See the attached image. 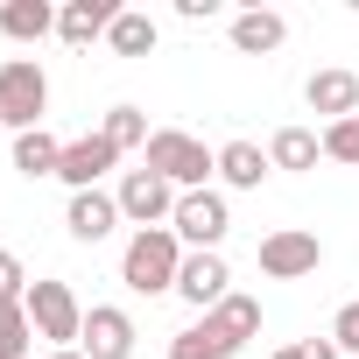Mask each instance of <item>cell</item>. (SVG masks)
I'll list each match as a JSON object with an SVG mask.
<instances>
[{
    "mask_svg": "<svg viewBox=\"0 0 359 359\" xmlns=\"http://www.w3.org/2000/svg\"><path fill=\"white\" fill-rule=\"evenodd\" d=\"M43 106H50V78H43V64L8 57V64H0V127L36 134V127H43Z\"/></svg>",
    "mask_w": 359,
    "mask_h": 359,
    "instance_id": "obj_4",
    "label": "cell"
},
{
    "mask_svg": "<svg viewBox=\"0 0 359 359\" xmlns=\"http://www.w3.org/2000/svg\"><path fill=\"white\" fill-rule=\"evenodd\" d=\"M176 296H184V303H198V310H219V303L233 296V268H226V254H184Z\"/></svg>",
    "mask_w": 359,
    "mask_h": 359,
    "instance_id": "obj_10",
    "label": "cell"
},
{
    "mask_svg": "<svg viewBox=\"0 0 359 359\" xmlns=\"http://www.w3.org/2000/svg\"><path fill=\"white\" fill-rule=\"evenodd\" d=\"M57 162H64V141H57L50 127H36V134H15V169L29 176V184H36V176H57Z\"/></svg>",
    "mask_w": 359,
    "mask_h": 359,
    "instance_id": "obj_18",
    "label": "cell"
},
{
    "mask_svg": "<svg viewBox=\"0 0 359 359\" xmlns=\"http://www.w3.org/2000/svg\"><path fill=\"white\" fill-rule=\"evenodd\" d=\"M50 359H85V352H78V345H71V352H50Z\"/></svg>",
    "mask_w": 359,
    "mask_h": 359,
    "instance_id": "obj_29",
    "label": "cell"
},
{
    "mask_svg": "<svg viewBox=\"0 0 359 359\" xmlns=\"http://www.w3.org/2000/svg\"><path fill=\"white\" fill-rule=\"evenodd\" d=\"M29 345H36L29 310L22 303H0V359H29Z\"/></svg>",
    "mask_w": 359,
    "mask_h": 359,
    "instance_id": "obj_23",
    "label": "cell"
},
{
    "mask_svg": "<svg viewBox=\"0 0 359 359\" xmlns=\"http://www.w3.org/2000/svg\"><path fill=\"white\" fill-rule=\"evenodd\" d=\"M169 233L184 240L191 254H219V240L233 233V212H226V198H219V191H184V198H176Z\"/></svg>",
    "mask_w": 359,
    "mask_h": 359,
    "instance_id": "obj_5",
    "label": "cell"
},
{
    "mask_svg": "<svg viewBox=\"0 0 359 359\" xmlns=\"http://www.w3.org/2000/svg\"><path fill=\"white\" fill-rule=\"evenodd\" d=\"M22 296H29V268L0 247V303H22Z\"/></svg>",
    "mask_w": 359,
    "mask_h": 359,
    "instance_id": "obj_25",
    "label": "cell"
},
{
    "mask_svg": "<svg viewBox=\"0 0 359 359\" xmlns=\"http://www.w3.org/2000/svg\"><path fill=\"white\" fill-rule=\"evenodd\" d=\"M113 22H120L113 0H64V8H57V36H64L71 50H92Z\"/></svg>",
    "mask_w": 359,
    "mask_h": 359,
    "instance_id": "obj_11",
    "label": "cell"
},
{
    "mask_svg": "<svg viewBox=\"0 0 359 359\" xmlns=\"http://www.w3.org/2000/svg\"><path fill=\"white\" fill-rule=\"evenodd\" d=\"M50 29H57L50 0H8V8H0V36H15V43H43Z\"/></svg>",
    "mask_w": 359,
    "mask_h": 359,
    "instance_id": "obj_15",
    "label": "cell"
},
{
    "mask_svg": "<svg viewBox=\"0 0 359 359\" xmlns=\"http://www.w3.org/2000/svg\"><path fill=\"white\" fill-rule=\"evenodd\" d=\"M64 226H71V240L99 247V240L120 226V198H113V191H78V198H71V212H64Z\"/></svg>",
    "mask_w": 359,
    "mask_h": 359,
    "instance_id": "obj_13",
    "label": "cell"
},
{
    "mask_svg": "<svg viewBox=\"0 0 359 359\" xmlns=\"http://www.w3.org/2000/svg\"><path fill=\"white\" fill-rule=\"evenodd\" d=\"M78 352H85V359H134V317L113 310V303H92V310H85Z\"/></svg>",
    "mask_w": 359,
    "mask_h": 359,
    "instance_id": "obj_8",
    "label": "cell"
},
{
    "mask_svg": "<svg viewBox=\"0 0 359 359\" xmlns=\"http://www.w3.org/2000/svg\"><path fill=\"white\" fill-rule=\"evenodd\" d=\"M176 15H184V22H212V15H219V0H176Z\"/></svg>",
    "mask_w": 359,
    "mask_h": 359,
    "instance_id": "obj_28",
    "label": "cell"
},
{
    "mask_svg": "<svg viewBox=\"0 0 359 359\" xmlns=\"http://www.w3.org/2000/svg\"><path fill=\"white\" fill-rule=\"evenodd\" d=\"M106 43H113V57H155V43H162V29L141 15V8H120V22L106 29Z\"/></svg>",
    "mask_w": 359,
    "mask_h": 359,
    "instance_id": "obj_19",
    "label": "cell"
},
{
    "mask_svg": "<svg viewBox=\"0 0 359 359\" xmlns=\"http://www.w3.org/2000/svg\"><path fill=\"white\" fill-rule=\"evenodd\" d=\"M324 155L359 169V113H352V120H338V127H324Z\"/></svg>",
    "mask_w": 359,
    "mask_h": 359,
    "instance_id": "obj_24",
    "label": "cell"
},
{
    "mask_svg": "<svg viewBox=\"0 0 359 359\" xmlns=\"http://www.w3.org/2000/svg\"><path fill=\"white\" fill-rule=\"evenodd\" d=\"M176 275H184V240H176L169 226H148V233L127 240V254H120V282H127L134 296H169Z\"/></svg>",
    "mask_w": 359,
    "mask_h": 359,
    "instance_id": "obj_2",
    "label": "cell"
},
{
    "mask_svg": "<svg viewBox=\"0 0 359 359\" xmlns=\"http://www.w3.org/2000/svg\"><path fill=\"white\" fill-rule=\"evenodd\" d=\"M282 43H289V22H282L275 8L233 15V50H240V57H268V50H282Z\"/></svg>",
    "mask_w": 359,
    "mask_h": 359,
    "instance_id": "obj_14",
    "label": "cell"
},
{
    "mask_svg": "<svg viewBox=\"0 0 359 359\" xmlns=\"http://www.w3.org/2000/svg\"><path fill=\"white\" fill-rule=\"evenodd\" d=\"M331 345H338V352H359V296L331 317Z\"/></svg>",
    "mask_w": 359,
    "mask_h": 359,
    "instance_id": "obj_26",
    "label": "cell"
},
{
    "mask_svg": "<svg viewBox=\"0 0 359 359\" xmlns=\"http://www.w3.org/2000/svg\"><path fill=\"white\" fill-rule=\"evenodd\" d=\"M141 155H148L141 169H155L162 184H176V191H212V176H219V155L198 134H184V127H155Z\"/></svg>",
    "mask_w": 359,
    "mask_h": 359,
    "instance_id": "obj_1",
    "label": "cell"
},
{
    "mask_svg": "<svg viewBox=\"0 0 359 359\" xmlns=\"http://www.w3.org/2000/svg\"><path fill=\"white\" fill-rule=\"evenodd\" d=\"M22 310H29V324H36V338H50L57 352H71V345L85 338V303L71 296V282H29V296H22Z\"/></svg>",
    "mask_w": 359,
    "mask_h": 359,
    "instance_id": "obj_3",
    "label": "cell"
},
{
    "mask_svg": "<svg viewBox=\"0 0 359 359\" xmlns=\"http://www.w3.org/2000/svg\"><path fill=\"white\" fill-rule=\"evenodd\" d=\"M317 268H324V240H317V233L282 226V233L261 240V275H268V282H303V275H317Z\"/></svg>",
    "mask_w": 359,
    "mask_h": 359,
    "instance_id": "obj_6",
    "label": "cell"
},
{
    "mask_svg": "<svg viewBox=\"0 0 359 359\" xmlns=\"http://www.w3.org/2000/svg\"><path fill=\"white\" fill-rule=\"evenodd\" d=\"M205 317H212L233 345H247V338L261 331V303H254V296H226V303H219V310H205Z\"/></svg>",
    "mask_w": 359,
    "mask_h": 359,
    "instance_id": "obj_21",
    "label": "cell"
},
{
    "mask_svg": "<svg viewBox=\"0 0 359 359\" xmlns=\"http://www.w3.org/2000/svg\"><path fill=\"white\" fill-rule=\"evenodd\" d=\"M99 134H106V141H113L120 155H127V148H148V113H141V106H113Z\"/></svg>",
    "mask_w": 359,
    "mask_h": 359,
    "instance_id": "obj_22",
    "label": "cell"
},
{
    "mask_svg": "<svg viewBox=\"0 0 359 359\" xmlns=\"http://www.w3.org/2000/svg\"><path fill=\"white\" fill-rule=\"evenodd\" d=\"M303 99H310V113H324V120L338 127V120L359 113V78H352V71H310Z\"/></svg>",
    "mask_w": 359,
    "mask_h": 359,
    "instance_id": "obj_12",
    "label": "cell"
},
{
    "mask_svg": "<svg viewBox=\"0 0 359 359\" xmlns=\"http://www.w3.org/2000/svg\"><path fill=\"white\" fill-rule=\"evenodd\" d=\"M268 169H275V162H268L254 141H226V148H219V176H226L233 191H261V176H268Z\"/></svg>",
    "mask_w": 359,
    "mask_h": 359,
    "instance_id": "obj_16",
    "label": "cell"
},
{
    "mask_svg": "<svg viewBox=\"0 0 359 359\" xmlns=\"http://www.w3.org/2000/svg\"><path fill=\"white\" fill-rule=\"evenodd\" d=\"M113 198H120V219H134V233H148V226L176 219V198H184V191H176V184H162L155 169H127Z\"/></svg>",
    "mask_w": 359,
    "mask_h": 359,
    "instance_id": "obj_7",
    "label": "cell"
},
{
    "mask_svg": "<svg viewBox=\"0 0 359 359\" xmlns=\"http://www.w3.org/2000/svg\"><path fill=\"white\" fill-rule=\"evenodd\" d=\"M275 359H296V345H282V352H275Z\"/></svg>",
    "mask_w": 359,
    "mask_h": 359,
    "instance_id": "obj_30",
    "label": "cell"
},
{
    "mask_svg": "<svg viewBox=\"0 0 359 359\" xmlns=\"http://www.w3.org/2000/svg\"><path fill=\"white\" fill-rule=\"evenodd\" d=\"M120 162V148L106 141V134H78V141H64V162H57V176L71 184V198L78 191H99V176Z\"/></svg>",
    "mask_w": 359,
    "mask_h": 359,
    "instance_id": "obj_9",
    "label": "cell"
},
{
    "mask_svg": "<svg viewBox=\"0 0 359 359\" xmlns=\"http://www.w3.org/2000/svg\"><path fill=\"white\" fill-rule=\"evenodd\" d=\"M317 155H324V134H310V127H282L268 141V162L275 169H317Z\"/></svg>",
    "mask_w": 359,
    "mask_h": 359,
    "instance_id": "obj_20",
    "label": "cell"
},
{
    "mask_svg": "<svg viewBox=\"0 0 359 359\" xmlns=\"http://www.w3.org/2000/svg\"><path fill=\"white\" fill-rule=\"evenodd\" d=\"M233 352H240V345H233L212 317H198L191 331H176V338H169V359H233Z\"/></svg>",
    "mask_w": 359,
    "mask_h": 359,
    "instance_id": "obj_17",
    "label": "cell"
},
{
    "mask_svg": "<svg viewBox=\"0 0 359 359\" xmlns=\"http://www.w3.org/2000/svg\"><path fill=\"white\" fill-rule=\"evenodd\" d=\"M296 359H345V352H338L331 338H303V345H296Z\"/></svg>",
    "mask_w": 359,
    "mask_h": 359,
    "instance_id": "obj_27",
    "label": "cell"
}]
</instances>
